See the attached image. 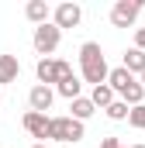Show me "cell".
Listing matches in <instances>:
<instances>
[{"label":"cell","mask_w":145,"mask_h":148,"mask_svg":"<svg viewBox=\"0 0 145 148\" xmlns=\"http://www.w3.org/2000/svg\"><path fill=\"white\" fill-rule=\"evenodd\" d=\"M17 76H21L17 55H0V86L3 83H17Z\"/></svg>","instance_id":"8fae6325"},{"label":"cell","mask_w":145,"mask_h":148,"mask_svg":"<svg viewBox=\"0 0 145 148\" xmlns=\"http://www.w3.org/2000/svg\"><path fill=\"white\" fill-rule=\"evenodd\" d=\"M69 117L72 121H79V124H83V121H90V117H93V114H97V107H93V103H90V97H76V100H69Z\"/></svg>","instance_id":"7c38bea8"},{"label":"cell","mask_w":145,"mask_h":148,"mask_svg":"<svg viewBox=\"0 0 145 148\" xmlns=\"http://www.w3.org/2000/svg\"><path fill=\"white\" fill-rule=\"evenodd\" d=\"M117 97H114V90H110L107 83H100V86H93V93H90V103L93 107H100V110H107L110 103H114Z\"/></svg>","instance_id":"4fadbf2b"},{"label":"cell","mask_w":145,"mask_h":148,"mask_svg":"<svg viewBox=\"0 0 145 148\" xmlns=\"http://www.w3.org/2000/svg\"><path fill=\"white\" fill-rule=\"evenodd\" d=\"M104 114H107L110 121H128V103H124V100H114Z\"/></svg>","instance_id":"ac0fdd59"},{"label":"cell","mask_w":145,"mask_h":148,"mask_svg":"<svg viewBox=\"0 0 145 148\" xmlns=\"http://www.w3.org/2000/svg\"><path fill=\"white\" fill-rule=\"evenodd\" d=\"M48 141H83V124L66 117H48Z\"/></svg>","instance_id":"3957f363"},{"label":"cell","mask_w":145,"mask_h":148,"mask_svg":"<svg viewBox=\"0 0 145 148\" xmlns=\"http://www.w3.org/2000/svg\"><path fill=\"white\" fill-rule=\"evenodd\" d=\"M100 148H124V145H121L117 138H104V141H100Z\"/></svg>","instance_id":"ffe728a7"},{"label":"cell","mask_w":145,"mask_h":148,"mask_svg":"<svg viewBox=\"0 0 145 148\" xmlns=\"http://www.w3.org/2000/svg\"><path fill=\"white\" fill-rule=\"evenodd\" d=\"M128 124H131V127H138V131H145V103L128 107Z\"/></svg>","instance_id":"e0dca14e"},{"label":"cell","mask_w":145,"mask_h":148,"mask_svg":"<svg viewBox=\"0 0 145 148\" xmlns=\"http://www.w3.org/2000/svg\"><path fill=\"white\" fill-rule=\"evenodd\" d=\"M117 100H124L128 107H138V103H145V90L138 86V83H131V86H128V90H124Z\"/></svg>","instance_id":"2e32d148"},{"label":"cell","mask_w":145,"mask_h":148,"mask_svg":"<svg viewBox=\"0 0 145 148\" xmlns=\"http://www.w3.org/2000/svg\"><path fill=\"white\" fill-rule=\"evenodd\" d=\"M135 48L145 52V28H135Z\"/></svg>","instance_id":"d6986e66"},{"label":"cell","mask_w":145,"mask_h":148,"mask_svg":"<svg viewBox=\"0 0 145 148\" xmlns=\"http://www.w3.org/2000/svg\"><path fill=\"white\" fill-rule=\"evenodd\" d=\"M35 76H38L41 86H52V83L59 86L62 79H69V76H72V66H69V62H62V59H38Z\"/></svg>","instance_id":"7a4b0ae2"},{"label":"cell","mask_w":145,"mask_h":148,"mask_svg":"<svg viewBox=\"0 0 145 148\" xmlns=\"http://www.w3.org/2000/svg\"><path fill=\"white\" fill-rule=\"evenodd\" d=\"M107 59H104V48L97 41H83L79 45V76L90 83V86H100L107 83Z\"/></svg>","instance_id":"6da1fadb"},{"label":"cell","mask_w":145,"mask_h":148,"mask_svg":"<svg viewBox=\"0 0 145 148\" xmlns=\"http://www.w3.org/2000/svg\"><path fill=\"white\" fill-rule=\"evenodd\" d=\"M83 21V7L79 3H72V0H66V3H59L55 10H52V24L62 31V28H76Z\"/></svg>","instance_id":"8992f818"},{"label":"cell","mask_w":145,"mask_h":148,"mask_svg":"<svg viewBox=\"0 0 145 148\" xmlns=\"http://www.w3.org/2000/svg\"><path fill=\"white\" fill-rule=\"evenodd\" d=\"M21 124H24V131L31 134V138H48V114H35V110H28L24 117H21Z\"/></svg>","instance_id":"52a82bcc"},{"label":"cell","mask_w":145,"mask_h":148,"mask_svg":"<svg viewBox=\"0 0 145 148\" xmlns=\"http://www.w3.org/2000/svg\"><path fill=\"white\" fill-rule=\"evenodd\" d=\"M121 69H128V73L135 76H142L145 73V52H138V48H128V52H124V66H121Z\"/></svg>","instance_id":"5bb4252c"},{"label":"cell","mask_w":145,"mask_h":148,"mask_svg":"<svg viewBox=\"0 0 145 148\" xmlns=\"http://www.w3.org/2000/svg\"><path fill=\"white\" fill-rule=\"evenodd\" d=\"M59 41H62V31H59L52 21L38 24V28H35V38H31V45H35V52L41 55V59H48V55L59 48Z\"/></svg>","instance_id":"277c9868"},{"label":"cell","mask_w":145,"mask_h":148,"mask_svg":"<svg viewBox=\"0 0 145 148\" xmlns=\"http://www.w3.org/2000/svg\"><path fill=\"white\" fill-rule=\"evenodd\" d=\"M31 148H48V145H31Z\"/></svg>","instance_id":"7402d4cb"},{"label":"cell","mask_w":145,"mask_h":148,"mask_svg":"<svg viewBox=\"0 0 145 148\" xmlns=\"http://www.w3.org/2000/svg\"><path fill=\"white\" fill-rule=\"evenodd\" d=\"M24 17L38 28V24H45V21L52 17V7H48L45 0H28V3H24Z\"/></svg>","instance_id":"9c48e42d"},{"label":"cell","mask_w":145,"mask_h":148,"mask_svg":"<svg viewBox=\"0 0 145 148\" xmlns=\"http://www.w3.org/2000/svg\"><path fill=\"white\" fill-rule=\"evenodd\" d=\"M131 148H145V145H131Z\"/></svg>","instance_id":"603a6c76"},{"label":"cell","mask_w":145,"mask_h":148,"mask_svg":"<svg viewBox=\"0 0 145 148\" xmlns=\"http://www.w3.org/2000/svg\"><path fill=\"white\" fill-rule=\"evenodd\" d=\"M52 100H55V90L52 86H31V93H28V103H31V110L35 114H45L48 107H52Z\"/></svg>","instance_id":"ba28073f"},{"label":"cell","mask_w":145,"mask_h":148,"mask_svg":"<svg viewBox=\"0 0 145 148\" xmlns=\"http://www.w3.org/2000/svg\"><path fill=\"white\" fill-rule=\"evenodd\" d=\"M79 90H83V83L76 79V73H72L69 79H62V83L55 86V93H59V97H66V100H76V97H79Z\"/></svg>","instance_id":"9a60e30c"},{"label":"cell","mask_w":145,"mask_h":148,"mask_svg":"<svg viewBox=\"0 0 145 148\" xmlns=\"http://www.w3.org/2000/svg\"><path fill=\"white\" fill-rule=\"evenodd\" d=\"M138 86H142V90H145V73H142V83H138Z\"/></svg>","instance_id":"44dd1931"},{"label":"cell","mask_w":145,"mask_h":148,"mask_svg":"<svg viewBox=\"0 0 145 148\" xmlns=\"http://www.w3.org/2000/svg\"><path fill=\"white\" fill-rule=\"evenodd\" d=\"M131 83H135V76L128 73V69H121V66H117V69H110V73H107V86L114 90V97H121V93H124V90H128Z\"/></svg>","instance_id":"30bf717a"},{"label":"cell","mask_w":145,"mask_h":148,"mask_svg":"<svg viewBox=\"0 0 145 148\" xmlns=\"http://www.w3.org/2000/svg\"><path fill=\"white\" fill-rule=\"evenodd\" d=\"M142 7H145V0H117L110 7V24L114 28H131Z\"/></svg>","instance_id":"5b68a950"}]
</instances>
